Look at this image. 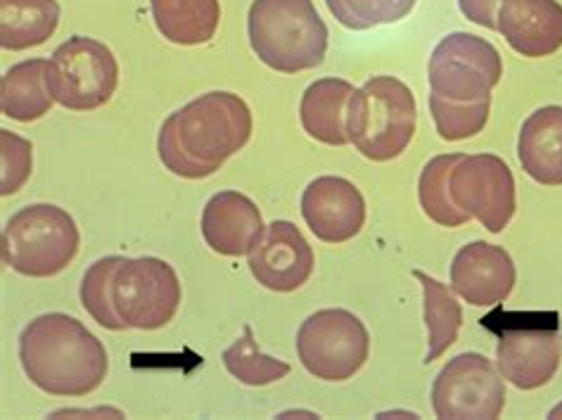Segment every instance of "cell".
I'll use <instances>...</instances> for the list:
<instances>
[{
	"label": "cell",
	"mask_w": 562,
	"mask_h": 420,
	"mask_svg": "<svg viewBox=\"0 0 562 420\" xmlns=\"http://www.w3.org/2000/svg\"><path fill=\"white\" fill-rule=\"evenodd\" d=\"M562 362V338L555 328H510L496 344V368L513 387L549 385Z\"/></svg>",
	"instance_id": "obj_14"
},
{
	"label": "cell",
	"mask_w": 562,
	"mask_h": 420,
	"mask_svg": "<svg viewBox=\"0 0 562 420\" xmlns=\"http://www.w3.org/2000/svg\"><path fill=\"white\" fill-rule=\"evenodd\" d=\"M221 362H224V368L235 380L247 387L273 385L290 373V364L283 362V358L269 356L259 350L255 330H251L249 323L243 325L240 338L221 354Z\"/></svg>",
	"instance_id": "obj_25"
},
{
	"label": "cell",
	"mask_w": 562,
	"mask_h": 420,
	"mask_svg": "<svg viewBox=\"0 0 562 420\" xmlns=\"http://www.w3.org/2000/svg\"><path fill=\"white\" fill-rule=\"evenodd\" d=\"M549 418H562V404H558V407L549 411Z\"/></svg>",
	"instance_id": "obj_31"
},
{
	"label": "cell",
	"mask_w": 562,
	"mask_h": 420,
	"mask_svg": "<svg viewBox=\"0 0 562 420\" xmlns=\"http://www.w3.org/2000/svg\"><path fill=\"white\" fill-rule=\"evenodd\" d=\"M124 259L126 257H116V254H112V257H102L93 262L86 268V274L81 278V288H79L81 305L88 311V317H91L98 325L114 330V333L126 330V323L122 321L120 313H116L112 302V283Z\"/></svg>",
	"instance_id": "obj_26"
},
{
	"label": "cell",
	"mask_w": 562,
	"mask_h": 420,
	"mask_svg": "<svg viewBox=\"0 0 562 420\" xmlns=\"http://www.w3.org/2000/svg\"><path fill=\"white\" fill-rule=\"evenodd\" d=\"M413 278L423 288V319L427 328V354L423 364L430 366L456 344L463 325V309L449 285L418 272V268L413 272Z\"/></svg>",
	"instance_id": "obj_23"
},
{
	"label": "cell",
	"mask_w": 562,
	"mask_h": 420,
	"mask_svg": "<svg viewBox=\"0 0 562 420\" xmlns=\"http://www.w3.org/2000/svg\"><path fill=\"white\" fill-rule=\"evenodd\" d=\"M416 3L418 0H325L333 18L351 32H368V29L402 22Z\"/></svg>",
	"instance_id": "obj_27"
},
{
	"label": "cell",
	"mask_w": 562,
	"mask_h": 420,
	"mask_svg": "<svg viewBox=\"0 0 562 420\" xmlns=\"http://www.w3.org/2000/svg\"><path fill=\"white\" fill-rule=\"evenodd\" d=\"M247 36L261 63L280 74L316 69L328 53V26L314 0H255Z\"/></svg>",
	"instance_id": "obj_3"
},
{
	"label": "cell",
	"mask_w": 562,
	"mask_h": 420,
	"mask_svg": "<svg viewBox=\"0 0 562 420\" xmlns=\"http://www.w3.org/2000/svg\"><path fill=\"white\" fill-rule=\"evenodd\" d=\"M181 280L176 268L159 257L124 259L112 283V302L126 328L159 330L173 321L181 307Z\"/></svg>",
	"instance_id": "obj_9"
},
{
	"label": "cell",
	"mask_w": 562,
	"mask_h": 420,
	"mask_svg": "<svg viewBox=\"0 0 562 420\" xmlns=\"http://www.w3.org/2000/svg\"><path fill=\"white\" fill-rule=\"evenodd\" d=\"M416 96L396 77H373L353 91L347 108L349 143L371 162L406 153L416 133Z\"/></svg>",
	"instance_id": "obj_4"
},
{
	"label": "cell",
	"mask_w": 562,
	"mask_h": 420,
	"mask_svg": "<svg viewBox=\"0 0 562 420\" xmlns=\"http://www.w3.org/2000/svg\"><path fill=\"white\" fill-rule=\"evenodd\" d=\"M347 79H318L306 88L300 102V119L304 131L323 145L342 147L349 143L347 108L353 96Z\"/></svg>",
	"instance_id": "obj_19"
},
{
	"label": "cell",
	"mask_w": 562,
	"mask_h": 420,
	"mask_svg": "<svg viewBox=\"0 0 562 420\" xmlns=\"http://www.w3.org/2000/svg\"><path fill=\"white\" fill-rule=\"evenodd\" d=\"M430 399L443 420H496L506 409V385L484 354L463 352L437 373Z\"/></svg>",
	"instance_id": "obj_10"
},
{
	"label": "cell",
	"mask_w": 562,
	"mask_h": 420,
	"mask_svg": "<svg viewBox=\"0 0 562 420\" xmlns=\"http://www.w3.org/2000/svg\"><path fill=\"white\" fill-rule=\"evenodd\" d=\"M451 198L490 233H501L515 217V176L498 155H465L451 174Z\"/></svg>",
	"instance_id": "obj_11"
},
{
	"label": "cell",
	"mask_w": 562,
	"mask_h": 420,
	"mask_svg": "<svg viewBox=\"0 0 562 420\" xmlns=\"http://www.w3.org/2000/svg\"><path fill=\"white\" fill-rule=\"evenodd\" d=\"M503 0H458V10L463 18L482 29H496L498 8Z\"/></svg>",
	"instance_id": "obj_30"
},
{
	"label": "cell",
	"mask_w": 562,
	"mask_h": 420,
	"mask_svg": "<svg viewBox=\"0 0 562 420\" xmlns=\"http://www.w3.org/2000/svg\"><path fill=\"white\" fill-rule=\"evenodd\" d=\"M517 159L541 186H562V108L546 104L531 112L517 139Z\"/></svg>",
	"instance_id": "obj_18"
},
{
	"label": "cell",
	"mask_w": 562,
	"mask_h": 420,
	"mask_svg": "<svg viewBox=\"0 0 562 420\" xmlns=\"http://www.w3.org/2000/svg\"><path fill=\"white\" fill-rule=\"evenodd\" d=\"M463 157V153L432 157L423 167L418 181V200L425 217L443 229H461L470 221V217L451 198V174Z\"/></svg>",
	"instance_id": "obj_24"
},
{
	"label": "cell",
	"mask_w": 562,
	"mask_h": 420,
	"mask_svg": "<svg viewBox=\"0 0 562 420\" xmlns=\"http://www.w3.org/2000/svg\"><path fill=\"white\" fill-rule=\"evenodd\" d=\"M60 24L57 0H0V46L29 51L43 46Z\"/></svg>",
	"instance_id": "obj_22"
},
{
	"label": "cell",
	"mask_w": 562,
	"mask_h": 420,
	"mask_svg": "<svg viewBox=\"0 0 562 420\" xmlns=\"http://www.w3.org/2000/svg\"><path fill=\"white\" fill-rule=\"evenodd\" d=\"M430 114L432 122L437 126V133L441 141H468L477 133L484 131L486 122H490V112H492V100L486 102H449L441 100L430 93Z\"/></svg>",
	"instance_id": "obj_28"
},
{
	"label": "cell",
	"mask_w": 562,
	"mask_h": 420,
	"mask_svg": "<svg viewBox=\"0 0 562 420\" xmlns=\"http://www.w3.org/2000/svg\"><path fill=\"white\" fill-rule=\"evenodd\" d=\"M302 217L321 243L342 245L361 233L366 200L347 178L321 176L302 195Z\"/></svg>",
	"instance_id": "obj_13"
},
{
	"label": "cell",
	"mask_w": 562,
	"mask_h": 420,
	"mask_svg": "<svg viewBox=\"0 0 562 420\" xmlns=\"http://www.w3.org/2000/svg\"><path fill=\"white\" fill-rule=\"evenodd\" d=\"M297 356L306 373L325 383H345L371 356V333L347 309H321L297 330Z\"/></svg>",
	"instance_id": "obj_7"
},
{
	"label": "cell",
	"mask_w": 562,
	"mask_h": 420,
	"mask_svg": "<svg viewBox=\"0 0 562 420\" xmlns=\"http://www.w3.org/2000/svg\"><path fill=\"white\" fill-rule=\"evenodd\" d=\"M251 110L235 93L212 91L171 112L159 126V162L179 178L214 176L249 143Z\"/></svg>",
	"instance_id": "obj_1"
},
{
	"label": "cell",
	"mask_w": 562,
	"mask_h": 420,
	"mask_svg": "<svg viewBox=\"0 0 562 420\" xmlns=\"http://www.w3.org/2000/svg\"><path fill=\"white\" fill-rule=\"evenodd\" d=\"M0 195L20 192L34 169V145L8 129L0 131Z\"/></svg>",
	"instance_id": "obj_29"
},
{
	"label": "cell",
	"mask_w": 562,
	"mask_h": 420,
	"mask_svg": "<svg viewBox=\"0 0 562 420\" xmlns=\"http://www.w3.org/2000/svg\"><path fill=\"white\" fill-rule=\"evenodd\" d=\"M247 262L261 288L271 292H294L312 278L316 254L292 221H273L251 245Z\"/></svg>",
	"instance_id": "obj_12"
},
{
	"label": "cell",
	"mask_w": 562,
	"mask_h": 420,
	"mask_svg": "<svg viewBox=\"0 0 562 420\" xmlns=\"http://www.w3.org/2000/svg\"><path fill=\"white\" fill-rule=\"evenodd\" d=\"M81 233L67 209L57 205H26L14 212L0 237L5 266L26 278H53L77 259Z\"/></svg>",
	"instance_id": "obj_5"
},
{
	"label": "cell",
	"mask_w": 562,
	"mask_h": 420,
	"mask_svg": "<svg viewBox=\"0 0 562 420\" xmlns=\"http://www.w3.org/2000/svg\"><path fill=\"white\" fill-rule=\"evenodd\" d=\"M259 207L238 190L212 195L202 209L200 231L206 247L221 257H243L263 233Z\"/></svg>",
	"instance_id": "obj_17"
},
{
	"label": "cell",
	"mask_w": 562,
	"mask_h": 420,
	"mask_svg": "<svg viewBox=\"0 0 562 420\" xmlns=\"http://www.w3.org/2000/svg\"><path fill=\"white\" fill-rule=\"evenodd\" d=\"M515 262L506 247L475 240L456 252L451 262V290L472 307H496L515 288Z\"/></svg>",
	"instance_id": "obj_15"
},
{
	"label": "cell",
	"mask_w": 562,
	"mask_h": 420,
	"mask_svg": "<svg viewBox=\"0 0 562 420\" xmlns=\"http://www.w3.org/2000/svg\"><path fill=\"white\" fill-rule=\"evenodd\" d=\"M157 32L176 46L210 43L221 22L218 0H150Z\"/></svg>",
	"instance_id": "obj_20"
},
{
	"label": "cell",
	"mask_w": 562,
	"mask_h": 420,
	"mask_svg": "<svg viewBox=\"0 0 562 420\" xmlns=\"http://www.w3.org/2000/svg\"><path fill=\"white\" fill-rule=\"evenodd\" d=\"M48 59H24L10 67L0 79V110L14 122H36L53 108V96L48 91Z\"/></svg>",
	"instance_id": "obj_21"
},
{
	"label": "cell",
	"mask_w": 562,
	"mask_h": 420,
	"mask_svg": "<svg viewBox=\"0 0 562 420\" xmlns=\"http://www.w3.org/2000/svg\"><path fill=\"white\" fill-rule=\"evenodd\" d=\"M20 364L50 397H88L105 383L110 356L91 330L63 311L36 317L20 333Z\"/></svg>",
	"instance_id": "obj_2"
},
{
	"label": "cell",
	"mask_w": 562,
	"mask_h": 420,
	"mask_svg": "<svg viewBox=\"0 0 562 420\" xmlns=\"http://www.w3.org/2000/svg\"><path fill=\"white\" fill-rule=\"evenodd\" d=\"M48 91L71 112H93L108 104L120 86V63L110 46L88 36H71L48 59Z\"/></svg>",
	"instance_id": "obj_6"
},
{
	"label": "cell",
	"mask_w": 562,
	"mask_h": 420,
	"mask_svg": "<svg viewBox=\"0 0 562 420\" xmlns=\"http://www.w3.org/2000/svg\"><path fill=\"white\" fill-rule=\"evenodd\" d=\"M496 29L522 57H551L562 48V5L558 0H503Z\"/></svg>",
	"instance_id": "obj_16"
},
{
	"label": "cell",
	"mask_w": 562,
	"mask_h": 420,
	"mask_svg": "<svg viewBox=\"0 0 562 420\" xmlns=\"http://www.w3.org/2000/svg\"><path fill=\"white\" fill-rule=\"evenodd\" d=\"M503 77L501 53L468 32L443 36L427 63L430 93L449 102H486Z\"/></svg>",
	"instance_id": "obj_8"
}]
</instances>
